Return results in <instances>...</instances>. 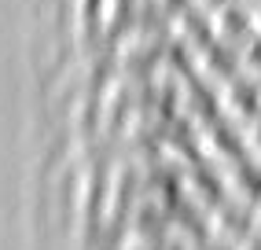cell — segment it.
Masks as SVG:
<instances>
[{
  "label": "cell",
  "mask_w": 261,
  "mask_h": 250,
  "mask_svg": "<svg viewBox=\"0 0 261 250\" xmlns=\"http://www.w3.org/2000/svg\"><path fill=\"white\" fill-rule=\"evenodd\" d=\"M217 99H221V114L228 121L247 125L261 114V81L250 78L247 70H239L236 78H228L217 88Z\"/></svg>",
  "instance_id": "cell-1"
},
{
  "label": "cell",
  "mask_w": 261,
  "mask_h": 250,
  "mask_svg": "<svg viewBox=\"0 0 261 250\" xmlns=\"http://www.w3.org/2000/svg\"><path fill=\"white\" fill-rule=\"evenodd\" d=\"M210 19H214L217 37L236 44V48H243L257 33V11H254V4H247V0H224L217 11H210Z\"/></svg>",
  "instance_id": "cell-2"
},
{
  "label": "cell",
  "mask_w": 261,
  "mask_h": 250,
  "mask_svg": "<svg viewBox=\"0 0 261 250\" xmlns=\"http://www.w3.org/2000/svg\"><path fill=\"white\" fill-rule=\"evenodd\" d=\"M239 66L247 70L250 78H257V81H261V30H257L254 37L239 48Z\"/></svg>",
  "instance_id": "cell-3"
},
{
  "label": "cell",
  "mask_w": 261,
  "mask_h": 250,
  "mask_svg": "<svg viewBox=\"0 0 261 250\" xmlns=\"http://www.w3.org/2000/svg\"><path fill=\"white\" fill-rule=\"evenodd\" d=\"M243 136H247V151H250L254 158H261V114H257L254 121L243 125Z\"/></svg>",
  "instance_id": "cell-4"
},
{
  "label": "cell",
  "mask_w": 261,
  "mask_h": 250,
  "mask_svg": "<svg viewBox=\"0 0 261 250\" xmlns=\"http://www.w3.org/2000/svg\"><path fill=\"white\" fill-rule=\"evenodd\" d=\"M236 250H261V232L254 228L247 239H239V243H236Z\"/></svg>",
  "instance_id": "cell-5"
},
{
  "label": "cell",
  "mask_w": 261,
  "mask_h": 250,
  "mask_svg": "<svg viewBox=\"0 0 261 250\" xmlns=\"http://www.w3.org/2000/svg\"><path fill=\"white\" fill-rule=\"evenodd\" d=\"M254 228H257V232H261V203H257V206H254Z\"/></svg>",
  "instance_id": "cell-6"
},
{
  "label": "cell",
  "mask_w": 261,
  "mask_h": 250,
  "mask_svg": "<svg viewBox=\"0 0 261 250\" xmlns=\"http://www.w3.org/2000/svg\"><path fill=\"white\" fill-rule=\"evenodd\" d=\"M254 11H257V30H261V4H257V8H254Z\"/></svg>",
  "instance_id": "cell-7"
},
{
  "label": "cell",
  "mask_w": 261,
  "mask_h": 250,
  "mask_svg": "<svg viewBox=\"0 0 261 250\" xmlns=\"http://www.w3.org/2000/svg\"><path fill=\"white\" fill-rule=\"evenodd\" d=\"M247 4H254V8H257V4H261V0H247Z\"/></svg>",
  "instance_id": "cell-8"
}]
</instances>
